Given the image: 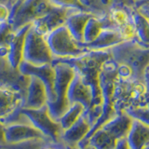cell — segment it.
<instances>
[{
	"label": "cell",
	"instance_id": "18",
	"mask_svg": "<svg viewBox=\"0 0 149 149\" xmlns=\"http://www.w3.org/2000/svg\"><path fill=\"white\" fill-rule=\"evenodd\" d=\"M108 27H115L108 16H98L93 14V16H91L90 20L88 21L85 29H84L82 45H86L92 42L96 39V37L101 34L102 30Z\"/></svg>",
	"mask_w": 149,
	"mask_h": 149
},
{
	"label": "cell",
	"instance_id": "23",
	"mask_svg": "<svg viewBox=\"0 0 149 149\" xmlns=\"http://www.w3.org/2000/svg\"><path fill=\"white\" fill-rule=\"evenodd\" d=\"M51 140L48 138H42V139H35L30 140V141L22 142L18 143H6L0 147H4L7 149H43L44 146Z\"/></svg>",
	"mask_w": 149,
	"mask_h": 149
},
{
	"label": "cell",
	"instance_id": "28",
	"mask_svg": "<svg viewBox=\"0 0 149 149\" xmlns=\"http://www.w3.org/2000/svg\"><path fill=\"white\" fill-rule=\"evenodd\" d=\"M6 133H5V124L0 120V146L6 144Z\"/></svg>",
	"mask_w": 149,
	"mask_h": 149
},
{
	"label": "cell",
	"instance_id": "17",
	"mask_svg": "<svg viewBox=\"0 0 149 149\" xmlns=\"http://www.w3.org/2000/svg\"><path fill=\"white\" fill-rule=\"evenodd\" d=\"M130 149H147L149 143L148 124L133 119L130 132L126 137Z\"/></svg>",
	"mask_w": 149,
	"mask_h": 149
},
{
	"label": "cell",
	"instance_id": "3",
	"mask_svg": "<svg viewBox=\"0 0 149 149\" xmlns=\"http://www.w3.org/2000/svg\"><path fill=\"white\" fill-rule=\"evenodd\" d=\"M46 38L55 59L77 58L91 51L76 40L66 25L50 32Z\"/></svg>",
	"mask_w": 149,
	"mask_h": 149
},
{
	"label": "cell",
	"instance_id": "30",
	"mask_svg": "<svg viewBox=\"0 0 149 149\" xmlns=\"http://www.w3.org/2000/svg\"><path fill=\"white\" fill-rule=\"evenodd\" d=\"M0 3H3V4L8 5V6H10V7H13L14 3H15V0H0Z\"/></svg>",
	"mask_w": 149,
	"mask_h": 149
},
{
	"label": "cell",
	"instance_id": "25",
	"mask_svg": "<svg viewBox=\"0 0 149 149\" xmlns=\"http://www.w3.org/2000/svg\"><path fill=\"white\" fill-rule=\"evenodd\" d=\"M49 1L56 7L74 8L77 9V10L88 11L82 4L81 0H49Z\"/></svg>",
	"mask_w": 149,
	"mask_h": 149
},
{
	"label": "cell",
	"instance_id": "22",
	"mask_svg": "<svg viewBox=\"0 0 149 149\" xmlns=\"http://www.w3.org/2000/svg\"><path fill=\"white\" fill-rule=\"evenodd\" d=\"M86 108L81 104L74 102L70 104L68 109L64 112V114L59 118L58 122L62 128L63 132L73 126L77 121L81 118L86 112Z\"/></svg>",
	"mask_w": 149,
	"mask_h": 149
},
{
	"label": "cell",
	"instance_id": "8",
	"mask_svg": "<svg viewBox=\"0 0 149 149\" xmlns=\"http://www.w3.org/2000/svg\"><path fill=\"white\" fill-rule=\"evenodd\" d=\"M74 11H77V9L54 7L44 17L33 22V27L39 34L47 36L50 32L56 30L61 26L65 25L68 17Z\"/></svg>",
	"mask_w": 149,
	"mask_h": 149
},
{
	"label": "cell",
	"instance_id": "19",
	"mask_svg": "<svg viewBox=\"0 0 149 149\" xmlns=\"http://www.w3.org/2000/svg\"><path fill=\"white\" fill-rule=\"evenodd\" d=\"M91 16H93V13L90 11L77 10L73 12L68 17L66 23H65V25L71 32L73 36L80 44H83L84 29H85L87 22Z\"/></svg>",
	"mask_w": 149,
	"mask_h": 149
},
{
	"label": "cell",
	"instance_id": "11",
	"mask_svg": "<svg viewBox=\"0 0 149 149\" xmlns=\"http://www.w3.org/2000/svg\"><path fill=\"white\" fill-rule=\"evenodd\" d=\"M92 127L93 122L86 110L84 115L76 123L63 130L61 136V142L72 149L76 148L88 136Z\"/></svg>",
	"mask_w": 149,
	"mask_h": 149
},
{
	"label": "cell",
	"instance_id": "9",
	"mask_svg": "<svg viewBox=\"0 0 149 149\" xmlns=\"http://www.w3.org/2000/svg\"><path fill=\"white\" fill-rule=\"evenodd\" d=\"M4 124L5 133H6V143L8 144L26 142L35 139L47 138L40 130H37L35 126H33L28 121L9 122Z\"/></svg>",
	"mask_w": 149,
	"mask_h": 149
},
{
	"label": "cell",
	"instance_id": "21",
	"mask_svg": "<svg viewBox=\"0 0 149 149\" xmlns=\"http://www.w3.org/2000/svg\"><path fill=\"white\" fill-rule=\"evenodd\" d=\"M130 15H132L136 39L139 44L148 47V19L136 12L130 7Z\"/></svg>",
	"mask_w": 149,
	"mask_h": 149
},
{
	"label": "cell",
	"instance_id": "26",
	"mask_svg": "<svg viewBox=\"0 0 149 149\" xmlns=\"http://www.w3.org/2000/svg\"><path fill=\"white\" fill-rule=\"evenodd\" d=\"M11 10L12 7L6 4L0 3V22L5 23L9 22L11 17Z\"/></svg>",
	"mask_w": 149,
	"mask_h": 149
},
{
	"label": "cell",
	"instance_id": "4",
	"mask_svg": "<svg viewBox=\"0 0 149 149\" xmlns=\"http://www.w3.org/2000/svg\"><path fill=\"white\" fill-rule=\"evenodd\" d=\"M54 7L56 6L49 0H25L23 2H15L12 7L9 22L16 32L22 26L44 17Z\"/></svg>",
	"mask_w": 149,
	"mask_h": 149
},
{
	"label": "cell",
	"instance_id": "33",
	"mask_svg": "<svg viewBox=\"0 0 149 149\" xmlns=\"http://www.w3.org/2000/svg\"><path fill=\"white\" fill-rule=\"evenodd\" d=\"M0 149H7V148H4V147H0Z\"/></svg>",
	"mask_w": 149,
	"mask_h": 149
},
{
	"label": "cell",
	"instance_id": "2",
	"mask_svg": "<svg viewBox=\"0 0 149 149\" xmlns=\"http://www.w3.org/2000/svg\"><path fill=\"white\" fill-rule=\"evenodd\" d=\"M52 64L55 70V101L47 104V107L51 118L58 121L70 106L67 92L76 70L62 59H55Z\"/></svg>",
	"mask_w": 149,
	"mask_h": 149
},
{
	"label": "cell",
	"instance_id": "32",
	"mask_svg": "<svg viewBox=\"0 0 149 149\" xmlns=\"http://www.w3.org/2000/svg\"><path fill=\"white\" fill-rule=\"evenodd\" d=\"M25 1V0H15V2H23Z\"/></svg>",
	"mask_w": 149,
	"mask_h": 149
},
{
	"label": "cell",
	"instance_id": "29",
	"mask_svg": "<svg viewBox=\"0 0 149 149\" xmlns=\"http://www.w3.org/2000/svg\"><path fill=\"white\" fill-rule=\"evenodd\" d=\"M114 149H130V147L126 138H124V139L119 140Z\"/></svg>",
	"mask_w": 149,
	"mask_h": 149
},
{
	"label": "cell",
	"instance_id": "27",
	"mask_svg": "<svg viewBox=\"0 0 149 149\" xmlns=\"http://www.w3.org/2000/svg\"><path fill=\"white\" fill-rule=\"evenodd\" d=\"M43 149H72V148H70L69 146H65V144L63 143H62V142L55 143V142H52V141H49L44 146Z\"/></svg>",
	"mask_w": 149,
	"mask_h": 149
},
{
	"label": "cell",
	"instance_id": "24",
	"mask_svg": "<svg viewBox=\"0 0 149 149\" xmlns=\"http://www.w3.org/2000/svg\"><path fill=\"white\" fill-rule=\"evenodd\" d=\"M15 35L13 27L10 22L2 23L0 26V48H8Z\"/></svg>",
	"mask_w": 149,
	"mask_h": 149
},
{
	"label": "cell",
	"instance_id": "5",
	"mask_svg": "<svg viewBox=\"0 0 149 149\" xmlns=\"http://www.w3.org/2000/svg\"><path fill=\"white\" fill-rule=\"evenodd\" d=\"M54 60L46 36L36 31L32 24L25 37L23 61L33 65H44L52 63Z\"/></svg>",
	"mask_w": 149,
	"mask_h": 149
},
{
	"label": "cell",
	"instance_id": "34",
	"mask_svg": "<svg viewBox=\"0 0 149 149\" xmlns=\"http://www.w3.org/2000/svg\"><path fill=\"white\" fill-rule=\"evenodd\" d=\"M1 24H2V23H1V22H0V26H1Z\"/></svg>",
	"mask_w": 149,
	"mask_h": 149
},
{
	"label": "cell",
	"instance_id": "12",
	"mask_svg": "<svg viewBox=\"0 0 149 149\" xmlns=\"http://www.w3.org/2000/svg\"><path fill=\"white\" fill-rule=\"evenodd\" d=\"M27 88L26 99L22 107L30 109H39L47 105L48 92L45 84L36 77L30 76Z\"/></svg>",
	"mask_w": 149,
	"mask_h": 149
},
{
	"label": "cell",
	"instance_id": "10",
	"mask_svg": "<svg viewBox=\"0 0 149 149\" xmlns=\"http://www.w3.org/2000/svg\"><path fill=\"white\" fill-rule=\"evenodd\" d=\"M67 99L70 104L78 102L87 110L93 107V91L92 88L85 82L82 77L77 71L73 77L67 92Z\"/></svg>",
	"mask_w": 149,
	"mask_h": 149
},
{
	"label": "cell",
	"instance_id": "20",
	"mask_svg": "<svg viewBox=\"0 0 149 149\" xmlns=\"http://www.w3.org/2000/svg\"><path fill=\"white\" fill-rule=\"evenodd\" d=\"M129 1L130 0H81L82 4L88 11L98 16L107 15L112 8L118 5L132 6L133 3ZM130 1L134 2L133 0Z\"/></svg>",
	"mask_w": 149,
	"mask_h": 149
},
{
	"label": "cell",
	"instance_id": "15",
	"mask_svg": "<svg viewBox=\"0 0 149 149\" xmlns=\"http://www.w3.org/2000/svg\"><path fill=\"white\" fill-rule=\"evenodd\" d=\"M124 41L122 35L116 27H108L102 30L96 39L83 46L88 50H108Z\"/></svg>",
	"mask_w": 149,
	"mask_h": 149
},
{
	"label": "cell",
	"instance_id": "16",
	"mask_svg": "<svg viewBox=\"0 0 149 149\" xmlns=\"http://www.w3.org/2000/svg\"><path fill=\"white\" fill-rule=\"evenodd\" d=\"M132 122L133 118L127 113H119L106 121L101 128L111 133L116 139L121 140L127 137Z\"/></svg>",
	"mask_w": 149,
	"mask_h": 149
},
{
	"label": "cell",
	"instance_id": "31",
	"mask_svg": "<svg viewBox=\"0 0 149 149\" xmlns=\"http://www.w3.org/2000/svg\"><path fill=\"white\" fill-rule=\"evenodd\" d=\"M74 149H93V148H91V146H86L81 147V148H74Z\"/></svg>",
	"mask_w": 149,
	"mask_h": 149
},
{
	"label": "cell",
	"instance_id": "14",
	"mask_svg": "<svg viewBox=\"0 0 149 149\" xmlns=\"http://www.w3.org/2000/svg\"><path fill=\"white\" fill-rule=\"evenodd\" d=\"M31 26L32 23H28L17 30L8 46L7 59L10 66L14 69H18L19 65L23 61V49H24L25 37Z\"/></svg>",
	"mask_w": 149,
	"mask_h": 149
},
{
	"label": "cell",
	"instance_id": "6",
	"mask_svg": "<svg viewBox=\"0 0 149 149\" xmlns=\"http://www.w3.org/2000/svg\"><path fill=\"white\" fill-rule=\"evenodd\" d=\"M19 112L25 116L28 122L40 130L47 138H49L55 143L61 142L63 130L58 121L51 118L47 105L39 109H30L21 107L19 109Z\"/></svg>",
	"mask_w": 149,
	"mask_h": 149
},
{
	"label": "cell",
	"instance_id": "1",
	"mask_svg": "<svg viewBox=\"0 0 149 149\" xmlns=\"http://www.w3.org/2000/svg\"><path fill=\"white\" fill-rule=\"evenodd\" d=\"M116 63L129 65L133 70L138 80H146L147 84L148 47L139 44L136 41H124L109 49Z\"/></svg>",
	"mask_w": 149,
	"mask_h": 149
},
{
	"label": "cell",
	"instance_id": "7",
	"mask_svg": "<svg viewBox=\"0 0 149 149\" xmlns=\"http://www.w3.org/2000/svg\"><path fill=\"white\" fill-rule=\"evenodd\" d=\"M18 70L26 77H36L43 82L48 92V102L55 101V70L52 63L44 65H33L22 61Z\"/></svg>",
	"mask_w": 149,
	"mask_h": 149
},
{
	"label": "cell",
	"instance_id": "13",
	"mask_svg": "<svg viewBox=\"0 0 149 149\" xmlns=\"http://www.w3.org/2000/svg\"><path fill=\"white\" fill-rule=\"evenodd\" d=\"M23 101L16 90L0 86V120L5 121L22 107Z\"/></svg>",
	"mask_w": 149,
	"mask_h": 149
}]
</instances>
